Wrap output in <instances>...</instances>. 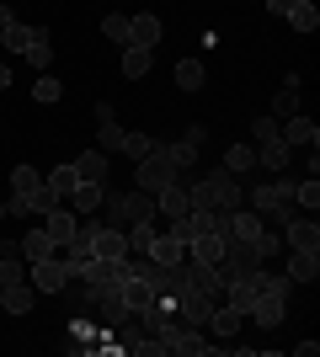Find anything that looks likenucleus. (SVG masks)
Returning a JSON list of instances; mask_svg holds the SVG:
<instances>
[{
	"label": "nucleus",
	"instance_id": "obj_33",
	"mask_svg": "<svg viewBox=\"0 0 320 357\" xmlns=\"http://www.w3.org/2000/svg\"><path fill=\"white\" fill-rule=\"evenodd\" d=\"M43 187V171L38 165H16L11 171V192H38Z\"/></svg>",
	"mask_w": 320,
	"mask_h": 357
},
{
	"label": "nucleus",
	"instance_id": "obj_43",
	"mask_svg": "<svg viewBox=\"0 0 320 357\" xmlns=\"http://www.w3.org/2000/svg\"><path fill=\"white\" fill-rule=\"evenodd\" d=\"M6 16H11V6H6V0H0V22H6Z\"/></svg>",
	"mask_w": 320,
	"mask_h": 357
},
{
	"label": "nucleus",
	"instance_id": "obj_31",
	"mask_svg": "<svg viewBox=\"0 0 320 357\" xmlns=\"http://www.w3.org/2000/svg\"><path fill=\"white\" fill-rule=\"evenodd\" d=\"M203 80H208L203 59H182V64H176V86H182V91H203Z\"/></svg>",
	"mask_w": 320,
	"mask_h": 357
},
{
	"label": "nucleus",
	"instance_id": "obj_14",
	"mask_svg": "<svg viewBox=\"0 0 320 357\" xmlns=\"http://www.w3.org/2000/svg\"><path fill=\"white\" fill-rule=\"evenodd\" d=\"M123 134H128V128H118V112H112V102H96V139H102L107 155H112V149H123Z\"/></svg>",
	"mask_w": 320,
	"mask_h": 357
},
{
	"label": "nucleus",
	"instance_id": "obj_3",
	"mask_svg": "<svg viewBox=\"0 0 320 357\" xmlns=\"http://www.w3.org/2000/svg\"><path fill=\"white\" fill-rule=\"evenodd\" d=\"M294 181L299 176H283V171H277V181H257V187H251V192H245V203H251V208L261 213V219H294Z\"/></svg>",
	"mask_w": 320,
	"mask_h": 357
},
{
	"label": "nucleus",
	"instance_id": "obj_1",
	"mask_svg": "<svg viewBox=\"0 0 320 357\" xmlns=\"http://www.w3.org/2000/svg\"><path fill=\"white\" fill-rule=\"evenodd\" d=\"M289 294H294V283L283 278V272H261V288H257V304L245 310V320H257L261 331H273V326H283V314H289Z\"/></svg>",
	"mask_w": 320,
	"mask_h": 357
},
{
	"label": "nucleus",
	"instance_id": "obj_42",
	"mask_svg": "<svg viewBox=\"0 0 320 357\" xmlns=\"http://www.w3.org/2000/svg\"><path fill=\"white\" fill-rule=\"evenodd\" d=\"M11 86V64H0V91Z\"/></svg>",
	"mask_w": 320,
	"mask_h": 357
},
{
	"label": "nucleus",
	"instance_id": "obj_37",
	"mask_svg": "<svg viewBox=\"0 0 320 357\" xmlns=\"http://www.w3.org/2000/svg\"><path fill=\"white\" fill-rule=\"evenodd\" d=\"M102 38H112V43H128V16H123V11L102 16Z\"/></svg>",
	"mask_w": 320,
	"mask_h": 357
},
{
	"label": "nucleus",
	"instance_id": "obj_24",
	"mask_svg": "<svg viewBox=\"0 0 320 357\" xmlns=\"http://www.w3.org/2000/svg\"><path fill=\"white\" fill-rule=\"evenodd\" d=\"M16 245H22V261H43V256H54V251H59L48 229H27V235L16 240Z\"/></svg>",
	"mask_w": 320,
	"mask_h": 357
},
{
	"label": "nucleus",
	"instance_id": "obj_44",
	"mask_svg": "<svg viewBox=\"0 0 320 357\" xmlns=\"http://www.w3.org/2000/svg\"><path fill=\"white\" fill-rule=\"evenodd\" d=\"M0 219H6V203H0Z\"/></svg>",
	"mask_w": 320,
	"mask_h": 357
},
{
	"label": "nucleus",
	"instance_id": "obj_35",
	"mask_svg": "<svg viewBox=\"0 0 320 357\" xmlns=\"http://www.w3.org/2000/svg\"><path fill=\"white\" fill-rule=\"evenodd\" d=\"M224 165L229 171H257V144H229Z\"/></svg>",
	"mask_w": 320,
	"mask_h": 357
},
{
	"label": "nucleus",
	"instance_id": "obj_9",
	"mask_svg": "<svg viewBox=\"0 0 320 357\" xmlns=\"http://www.w3.org/2000/svg\"><path fill=\"white\" fill-rule=\"evenodd\" d=\"M283 251H320V224L310 213L283 219Z\"/></svg>",
	"mask_w": 320,
	"mask_h": 357
},
{
	"label": "nucleus",
	"instance_id": "obj_40",
	"mask_svg": "<svg viewBox=\"0 0 320 357\" xmlns=\"http://www.w3.org/2000/svg\"><path fill=\"white\" fill-rule=\"evenodd\" d=\"M182 139H187L192 149H203V144H208V128H203V123H187V128H182Z\"/></svg>",
	"mask_w": 320,
	"mask_h": 357
},
{
	"label": "nucleus",
	"instance_id": "obj_21",
	"mask_svg": "<svg viewBox=\"0 0 320 357\" xmlns=\"http://www.w3.org/2000/svg\"><path fill=\"white\" fill-rule=\"evenodd\" d=\"M75 213H70V208H64V203H54V208H48L43 213V229H48V235H54V245H70V235H75Z\"/></svg>",
	"mask_w": 320,
	"mask_h": 357
},
{
	"label": "nucleus",
	"instance_id": "obj_6",
	"mask_svg": "<svg viewBox=\"0 0 320 357\" xmlns=\"http://www.w3.org/2000/svg\"><path fill=\"white\" fill-rule=\"evenodd\" d=\"M107 224H112V229H128V224H139V219H155V197L150 192H107Z\"/></svg>",
	"mask_w": 320,
	"mask_h": 357
},
{
	"label": "nucleus",
	"instance_id": "obj_23",
	"mask_svg": "<svg viewBox=\"0 0 320 357\" xmlns=\"http://www.w3.org/2000/svg\"><path fill=\"white\" fill-rule=\"evenodd\" d=\"M32 38H38V27L16 22V16H6V22H0V43L11 48V54H27V48H32Z\"/></svg>",
	"mask_w": 320,
	"mask_h": 357
},
{
	"label": "nucleus",
	"instance_id": "obj_26",
	"mask_svg": "<svg viewBox=\"0 0 320 357\" xmlns=\"http://www.w3.org/2000/svg\"><path fill=\"white\" fill-rule=\"evenodd\" d=\"M75 176L80 181H107V149H86V155H75Z\"/></svg>",
	"mask_w": 320,
	"mask_h": 357
},
{
	"label": "nucleus",
	"instance_id": "obj_16",
	"mask_svg": "<svg viewBox=\"0 0 320 357\" xmlns=\"http://www.w3.org/2000/svg\"><path fill=\"white\" fill-rule=\"evenodd\" d=\"M155 213H160V219H182V213H192L182 181H171V187H160V192H155Z\"/></svg>",
	"mask_w": 320,
	"mask_h": 357
},
{
	"label": "nucleus",
	"instance_id": "obj_34",
	"mask_svg": "<svg viewBox=\"0 0 320 357\" xmlns=\"http://www.w3.org/2000/svg\"><path fill=\"white\" fill-rule=\"evenodd\" d=\"M166 155H171V165H176V171H192V165H198V149L187 144V139H171Z\"/></svg>",
	"mask_w": 320,
	"mask_h": 357
},
{
	"label": "nucleus",
	"instance_id": "obj_22",
	"mask_svg": "<svg viewBox=\"0 0 320 357\" xmlns=\"http://www.w3.org/2000/svg\"><path fill=\"white\" fill-rule=\"evenodd\" d=\"M289 283H315L320 278V251H289Z\"/></svg>",
	"mask_w": 320,
	"mask_h": 357
},
{
	"label": "nucleus",
	"instance_id": "obj_39",
	"mask_svg": "<svg viewBox=\"0 0 320 357\" xmlns=\"http://www.w3.org/2000/svg\"><path fill=\"white\" fill-rule=\"evenodd\" d=\"M257 256H261V261H273V256H283V235H273V229H261V240H257Z\"/></svg>",
	"mask_w": 320,
	"mask_h": 357
},
{
	"label": "nucleus",
	"instance_id": "obj_27",
	"mask_svg": "<svg viewBox=\"0 0 320 357\" xmlns=\"http://www.w3.org/2000/svg\"><path fill=\"white\" fill-rule=\"evenodd\" d=\"M294 112H299V75H283V91H277L267 118H294Z\"/></svg>",
	"mask_w": 320,
	"mask_h": 357
},
{
	"label": "nucleus",
	"instance_id": "obj_10",
	"mask_svg": "<svg viewBox=\"0 0 320 357\" xmlns=\"http://www.w3.org/2000/svg\"><path fill=\"white\" fill-rule=\"evenodd\" d=\"M224 267H229V278H241V272H257V267H267V261L257 256L251 240H224Z\"/></svg>",
	"mask_w": 320,
	"mask_h": 357
},
{
	"label": "nucleus",
	"instance_id": "obj_38",
	"mask_svg": "<svg viewBox=\"0 0 320 357\" xmlns=\"http://www.w3.org/2000/svg\"><path fill=\"white\" fill-rule=\"evenodd\" d=\"M150 149H155V139H150V134H123V155H134V160H144Z\"/></svg>",
	"mask_w": 320,
	"mask_h": 357
},
{
	"label": "nucleus",
	"instance_id": "obj_5",
	"mask_svg": "<svg viewBox=\"0 0 320 357\" xmlns=\"http://www.w3.org/2000/svg\"><path fill=\"white\" fill-rule=\"evenodd\" d=\"M251 139H257V165L261 171H289L294 149L283 144V134H277V118H257L251 123Z\"/></svg>",
	"mask_w": 320,
	"mask_h": 357
},
{
	"label": "nucleus",
	"instance_id": "obj_18",
	"mask_svg": "<svg viewBox=\"0 0 320 357\" xmlns=\"http://www.w3.org/2000/svg\"><path fill=\"white\" fill-rule=\"evenodd\" d=\"M70 203H75V213H80V219H96V208L107 203V187H102V181H75Z\"/></svg>",
	"mask_w": 320,
	"mask_h": 357
},
{
	"label": "nucleus",
	"instance_id": "obj_4",
	"mask_svg": "<svg viewBox=\"0 0 320 357\" xmlns=\"http://www.w3.org/2000/svg\"><path fill=\"white\" fill-rule=\"evenodd\" d=\"M166 352L171 357H219V342H208V331L192 320H171L166 326Z\"/></svg>",
	"mask_w": 320,
	"mask_h": 357
},
{
	"label": "nucleus",
	"instance_id": "obj_15",
	"mask_svg": "<svg viewBox=\"0 0 320 357\" xmlns=\"http://www.w3.org/2000/svg\"><path fill=\"white\" fill-rule=\"evenodd\" d=\"M277 134H283V144H289V149H305V144L315 149V144H320V128H315V123L305 118V112H294V118L283 123V128H277Z\"/></svg>",
	"mask_w": 320,
	"mask_h": 357
},
{
	"label": "nucleus",
	"instance_id": "obj_41",
	"mask_svg": "<svg viewBox=\"0 0 320 357\" xmlns=\"http://www.w3.org/2000/svg\"><path fill=\"white\" fill-rule=\"evenodd\" d=\"M294 6H305V0H267V16H289Z\"/></svg>",
	"mask_w": 320,
	"mask_h": 357
},
{
	"label": "nucleus",
	"instance_id": "obj_11",
	"mask_svg": "<svg viewBox=\"0 0 320 357\" xmlns=\"http://www.w3.org/2000/svg\"><path fill=\"white\" fill-rule=\"evenodd\" d=\"M241 326H245V314L235 310V304H224V298H219V304H213V314L203 320V331H208V336H219V342H229Z\"/></svg>",
	"mask_w": 320,
	"mask_h": 357
},
{
	"label": "nucleus",
	"instance_id": "obj_2",
	"mask_svg": "<svg viewBox=\"0 0 320 357\" xmlns=\"http://www.w3.org/2000/svg\"><path fill=\"white\" fill-rule=\"evenodd\" d=\"M187 203L192 208H219V213H229V208H241L245 203V187L229 171H213V176H203L198 187H187Z\"/></svg>",
	"mask_w": 320,
	"mask_h": 357
},
{
	"label": "nucleus",
	"instance_id": "obj_20",
	"mask_svg": "<svg viewBox=\"0 0 320 357\" xmlns=\"http://www.w3.org/2000/svg\"><path fill=\"white\" fill-rule=\"evenodd\" d=\"M128 43H139V48H155V43H160V16H155V11H139V16H128Z\"/></svg>",
	"mask_w": 320,
	"mask_h": 357
},
{
	"label": "nucleus",
	"instance_id": "obj_7",
	"mask_svg": "<svg viewBox=\"0 0 320 357\" xmlns=\"http://www.w3.org/2000/svg\"><path fill=\"white\" fill-rule=\"evenodd\" d=\"M139 171H134V181H139V192H160V187H171V181H182V171H176V165H171V155H166V144H160V139H155V149L150 155H144V160H134Z\"/></svg>",
	"mask_w": 320,
	"mask_h": 357
},
{
	"label": "nucleus",
	"instance_id": "obj_8",
	"mask_svg": "<svg viewBox=\"0 0 320 357\" xmlns=\"http://www.w3.org/2000/svg\"><path fill=\"white\" fill-rule=\"evenodd\" d=\"M27 283L38 288V294H64L70 288V267H64V256H43V261H27Z\"/></svg>",
	"mask_w": 320,
	"mask_h": 357
},
{
	"label": "nucleus",
	"instance_id": "obj_32",
	"mask_svg": "<svg viewBox=\"0 0 320 357\" xmlns=\"http://www.w3.org/2000/svg\"><path fill=\"white\" fill-rule=\"evenodd\" d=\"M27 64L32 70H48V64H54V38H48L43 27H38V38H32V48H27Z\"/></svg>",
	"mask_w": 320,
	"mask_h": 357
},
{
	"label": "nucleus",
	"instance_id": "obj_17",
	"mask_svg": "<svg viewBox=\"0 0 320 357\" xmlns=\"http://www.w3.org/2000/svg\"><path fill=\"white\" fill-rule=\"evenodd\" d=\"M150 261H160V267H182V261H187V240H176L171 229H160L155 245H150Z\"/></svg>",
	"mask_w": 320,
	"mask_h": 357
},
{
	"label": "nucleus",
	"instance_id": "obj_36",
	"mask_svg": "<svg viewBox=\"0 0 320 357\" xmlns=\"http://www.w3.org/2000/svg\"><path fill=\"white\" fill-rule=\"evenodd\" d=\"M59 96H64V86L43 70V75H38V86H32V102H43V107H48V102H59Z\"/></svg>",
	"mask_w": 320,
	"mask_h": 357
},
{
	"label": "nucleus",
	"instance_id": "obj_25",
	"mask_svg": "<svg viewBox=\"0 0 320 357\" xmlns=\"http://www.w3.org/2000/svg\"><path fill=\"white\" fill-rule=\"evenodd\" d=\"M150 70H155V48H139V43L123 48V75H128V80H144Z\"/></svg>",
	"mask_w": 320,
	"mask_h": 357
},
{
	"label": "nucleus",
	"instance_id": "obj_28",
	"mask_svg": "<svg viewBox=\"0 0 320 357\" xmlns=\"http://www.w3.org/2000/svg\"><path fill=\"white\" fill-rule=\"evenodd\" d=\"M75 165H54V171H48V176H43V187H48V192H54V197H59V203H64V197H70V192H75Z\"/></svg>",
	"mask_w": 320,
	"mask_h": 357
},
{
	"label": "nucleus",
	"instance_id": "obj_12",
	"mask_svg": "<svg viewBox=\"0 0 320 357\" xmlns=\"http://www.w3.org/2000/svg\"><path fill=\"white\" fill-rule=\"evenodd\" d=\"M38 298H43V294L22 278V283H6V288H0V310H6V314H32V304H38Z\"/></svg>",
	"mask_w": 320,
	"mask_h": 357
},
{
	"label": "nucleus",
	"instance_id": "obj_30",
	"mask_svg": "<svg viewBox=\"0 0 320 357\" xmlns=\"http://www.w3.org/2000/svg\"><path fill=\"white\" fill-rule=\"evenodd\" d=\"M283 22H289L294 32H305V38H310V32L320 27V11H315V0H305V6H294V11L283 16Z\"/></svg>",
	"mask_w": 320,
	"mask_h": 357
},
{
	"label": "nucleus",
	"instance_id": "obj_29",
	"mask_svg": "<svg viewBox=\"0 0 320 357\" xmlns=\"http://www.w3.org/2000/svg\"><path fill=\"white\" fill-rule=\"evenodd\" d=\"M294 208H299V213H315L320 208V181L315 176H299V181H294Z\"/></svg>",
	"mask_w": 320,
	"mask_h": 357
},
{
	"label": "nucleus",
	"instance_id": "obj_13",
	"mask_svg": "<svg viewBox=\"0 0 320 357\" xmlns=\"http://www.w3.org/2000/svg\"><path fill=\"white\" fill-rule=\"evenodd\" d=\"M118 294H123V310H128V314H144V310L155 304V288L144 283L139 272H134V278H123V283H118Z\"/></svg>",
	"mask_w": 320,
	"mask_h": 357
},
{
	"label": "nucleus",
	"instance_id": "obj_19",
	"mask_svg": "<svg viewBox=\"0 0 320 357\" xmlns=\"http://www.w3.org/2000/svg\"><path fill=\"white\" fill-rule=\"evenodd\" d=\"M261 229H267V219H261L257 208H251V213H245V208H229V240H251V245H257Z\"/></svg>",
	"mask_w": 320,
	"mask_h": 357
}]
</instances>
